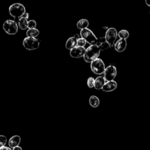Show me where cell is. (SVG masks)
Returning a JSON list of instances; mask_svg holds the SVG:
<instances>
[{
  "label": "cell",
  "mask_w": 150,
  "mask_h": 150,
  "mask_svg": "<svg viewBox=\"0 0 150 150\" xmlns=\"http://www.w3.org/2000/svg\"><path fill=\"white\" fill-rule=\"evenodd\" d=\"M6 143V138L5 135H0V148L4 146Z\"/></svg>",
  "instance_id": "cb8c5ba5"
},
{
  "label": "cell",
  "mask_w": 150,
  "mask_h": 150,
  "mask_svg": "<svg viewBox=\"0 0 150 150\" xmlns=\"http://www.w3.org/2000/svg\"><path fill=\"white\" fill-rule=\"evenodd\" d=\"M89 25V22L88 20L86 19H81L79 20L77 23V27L79 29H83L87 28V27Z\"/></svg>",
  "instance_id": "e0dca14e"
},
{
  "label": "cell",
  "mask_w": 150,
  "mask_h": 150,
  "mask_svg": "<svg viewBox=\"0 0 150 150\" xmlns=\"http://www.w3.org/2000/svg\"><path fill=\"white\" fill-rule=\"evenodd\" d=\"M105 80L104 77H103L102 76L97 77L95 79L94 87L96 90L102 89V88H103V86L105 84Z\"/></svg>",
  "instance_id": "2e32d148"
},
{
  "label": "cell",
  "mask_w": 150,
  "mask_h": 150,
  "mask_svg": "<svg viewBox=\"0 0 150 150\" xmlns=\"http://www.w3.org/2000/svg\"><path fill=\"white\" fill-rule=\"evenodd\" d=\"M86 52V49L83 47L76 46L70 50V55L73 58H80L83 57Z\"/></svg>",
  "instance_id": "9c48e42d"
},
{
  "label": "cell",
  "mask_w": 150,
  "mask_h": 150,
  "mask_svg": "<svg viewBox=\"0 0 150 150\" xmlns=\"http://www.w3.org/2000/svg\"><path fill=\"white\" fill-rule=\"evenodd\" d=\"M149 14H150V12H149Z\"/></svg>",
  "instance_id": "83f0119b"
},
{
  "label": "cell",
  "mask_w": 150,
  "mask_h": 150,
  "mask_svg": "<svg viewBox=\"0 0 150 150\" xmlns=\"http://www.w3.org/2000/svg\"><path fill=\"white\" fill-rule=\"evenodd\" d=\"M9 12L11 16L14 18L15 22L18 24L19 19L25 15L26 9L25 6L20 3H15L9 8Z\"/></svg>",
  "instance_id": "6da1fadb"
},
{
  "label": "cell",
  "mask_w": 150,
  "mask_h": 150,
  "mask_svg": "<svg viewBox=\"0 0 150 150\" xmlns=\"http://www.w3.org/2000/svg\"><path fill=\"white\" fill-rule=\"evenodd\" d=\"M36 22L35 20H30L28 21V29L36 28Z\"/></svg>",
  "instance_id": "603a6c76"
},
{
  "label": "cell",
  "mask_w": 150,
  "mask_h": 150,
  "mask_svg": "<svg viewBox=\"0 0 150 150\" xmlns=\"http://www.w3.org/2000/svg\"><path fill=\"white\" fill-rule=\"evenodd\" d=\"M86 41L84 39L82 38H79L77 39V46H79V47H84L85 45H86Z\"/></svg>",
  "instance_id": "44dd1931"
},
{
  "label": "cell",
  "mask_w": 150,
  "mask_h": 150,
  "mask_svg": "<svg viewBox=\"0 0 150 150\" xmlns=\"http://www.w3.org/2000/svg\"><path fill=\"white\" fill-rule=\"evenodd\" d=\"M145 4H146L148 6H150V0H145Z\"/></svg>",
  "instance_id": "4316f807"
},
{
  "label": "cell",
  "mask_w": 150,
  "mask_h": 150,
  "mask_svg": "<svg viewBox=\"0 0 150 150\" xmlns=\"http://www.w3.org/2000/svg\"><path fill=\"white\" fill-rule=\"evenodd\" d=\"M39 41L34 38L26 37L23 40L24 47L29 50H33L39 48Z\"/></svg>",
  "instance_id": "8992f818"
},
{
  "label": "cell",
  "mask_w": 150,
  "mask_h": 150,
  "mask_svg": "<svg viewBox=\"0 0 150 150\" xmlns=\"http://www.w3.org/2000/svg\"><path fill=\"white\" fill-rule=\"evenodd\" d=\"M92 71L96 74H101L104 73L105 64L101 59H97L93 61L90 64Z\"/></svg>",
  "instance_id": "5b68a950"
},
{
  "label": "cell",
  "mask_w": 150,
  "mask_h": 150,
  "mask_svg": "<svg viewBox=\"0 0 150 150\" xmlns=\"http://www.w3.org/2000/svg\"><path fill=\"white\" fill-rule=\"evenodd\" d=\"M118 36L120 38V39H127L129 36V32L127 30H121L118 33Z\"/></svg>",
  "instance_id": "ffe728a7"
},
{
  "label": "cell",
  "mask_w": 150,
  "mask_h": 150,
  "mask_svg": "<svg viewBox=\"0 0 150 150\" xmlns=\"http://www.w3.org/2000/svg\"><path fill=\"white\" fill-rule=\"evenodd\" d=\"M100 53V50L96 45H90L86 49L84 60L86 62L91 63L94 60L98 59Z\"/></svg>",
  "instance_id": "7a4b0ae2"
},
{
  "label": "cell",
  "mask_w": 150,
  "mask_h": 150,
  "mask_svg": "<svg viewBox=\"0 0 150 150\" xmlns=\"http://www.w3.org/2000/svg\"><path fill=\"white\" fill-rule=\"evenodd\" d=\"M127 46V40L124 39H120L114 44L115 49L118 52H123L126 49Z\"/></svg>",
  "instance_id": "7c38bea8"
},
{
  "label": "cell",
  "mask_w": 150,
  "mask_h": 150,
  "mask_svg": "<svg viewBox=\"0 0 150 150\" xmlns=\"http://www.w3.org/2000/svg\"><path fill=\"white\" fill-rule=\"evenodd\" d=\"M28 18H29V13H26L25 15L21 17L18 22V25L20 29L22 30H25L28 28Z\"/></svg>",
  "instance_id": "5bb4252c"
},
{
  "label": "cell",
  "mask_w": 150,
  "mask_h": 150,
  "mask_svg": "<svg viewBox=\"0 0 150 150\" xmlns=\"http://www.w3.org/2000/svg\"><path fill=\"white\" fill-rule=\"evenodd\" d=\"M0 150H11V149L10 148H8L7 146H2L1 148H0Z\"/></svg>",
  "instance_id": "d4e9b609"
},
{
  "label": "cell",
  "mask_w": 150,
  "mask_h": 150,
  "mask_svg": "<svg viewBox=\"0 0 150 150\" xmlns=\"http://www.w3.org/2000/svg\"><path fill=\"white\" fill-rule=\"evenodd\" d=\"M104 74V79L106 81H112L117 75L116 67L113 65H109L105 68Z\"/></svg>",
  "instance_id": "52a82bcc"
},
{
  "label": "cell",
  "mask_w": 150,
  "mask_h": 150,
  "mask_svg": "<svg viewBox=\"0 0 150 150\" xmlns=\"http://www.w3.org/2000/svg\"><path fill=\"white\" fill-rule=\"evenodd\" d=\"M79 35L76 34L73 37L69 38L66 42V48L68 50H71L74 47L77 46V39H79Z\"/></svg>",
  "instance_id": "8fae6325"
},
{
  "label": "cell",
  "mask_w": 150,
  "mask_h": 150,
  "mask_svg": "<svg viewBox=\"0 0 150 150\" xmlns=\"http://www.w3.org/2000/svg\"><path fill=\"white\" fill-rule=\"evenodd\" d=\"M89 103L91 107L96 108L99 105L100 100L97 96H91L89 98Z\"/></svg>",
  "instance_id": "ac0fdd59"
},
{
  "label": "cell",
  "mask_w": 150,
  "mask_h": 150,
  "mask_svg": "<svg viewBox=\"0 0 150 150\" xmlns=\"http://www.w3.org/2000/svg\"><path fill=\"white\" fill-rule=\"evenodd\" d=\"M4 31L9 35H15L18 32V25L13 20H6L2 25Z\"/></svg>",
  "instance_id": "3957f363"
},
{
  "label": "cell",
  "mask_w": 150,
  "mask_h": 150,
  "mask_svg": "<svg viewBox=\"0 0 150 150\" xmlns=\"http://www.w3.org/2000/svg\"><path fill=\"white\" fill-rule=\"evenodd\" d=\"M94 81H95V79L93 77H89L87 81L88 87L89 88H93L94 86Z\"/></svg>",
  "instance_id": "7402d4cb"
},
{
  "label": "cell",
  "mask_w": 150,
  "mask_h": 150,
  "mask_svg": "<svg viewBox=\"0 0 150 150\" xmlns=\"http://www.w3.org/2000/svg\"><path fill=\"white\" fill-rule=\"evenodd\" d=\"M117 31L114 28H110L107 29L105 33V38L111 46L114 44L115 40L117 38Z\"/></svg>",
  "instance_id": "ba28073f"
},
{
  "label": "cell",
  "mask_w": 150,
  "mask_h": 150,
  "mask_svg": "<svg viewBox=\"0 0 150 150\" xmlns=\"http://www.w3.org/2000/svg\"><path fill=\"white\" fill-rule=\"evenodd\" d=\"M117 87V83L116 81L112 80L107 81L103 86L102 90L105 92H110L115 90Z\"/></svg>",
  "instance_id": "4fadbf2b"
},
{
  "label": "cell",
  "mask_w": 150,
  "mask_h": 150,
  "mask_svg": "<svg viewBox=\"0 0 150 150\" xmlns=\"http://www.w3.org/2000/svg\"><path fill=\"white\" fill-rule=\"evenodd\" d=\"M80 35L88 43L91 45H96L97 38L90 29L88 28L81 29L80 30Z\"/></svg>",
  "instance_id": "277c9868"
},
{
  "label": "cell",
  "mask_w": 150,
  "mask_h": 150,
  "mask_svg": "<svg viewBox=\"0 0 150 150\" xmlns=\"http://www.w3.org/2000/svg\"><path fill=\"white\" fill-rule=\"evenodd\" d=\"M96 45L99 48L100 51L105 50L111 47L110 45L107 42L105 37H100L97 38Z\"/></svg>",
  "instance_id": "30bf717a"
},
{
  "label": "cell",
  "mask_w": 150,
  "mask_h": 150,
  "mask_svg": "<svg viewBox=\"0 0 150 150\" xmlns=\"http://www.w3.org/2000/svg\"><path fill=\"white\" fill-rule=\"evenodd\" d=\"M21 142V137L19 135H13L9 140L8 145L11 148L18 146Z\"/></svg>",
  "instance_id": "9a60e30c"
},
{
  "label": "cell",
  "mask_w": 150,
  "mask_h": 150,
  "mask_svg": "<svg viewBox=\"0 0 150 150\" xmlns=\"http://www.w3.org/2000/svg\"><path fill=\"white\" fill-rule=\"evenodd\" d=\"M12 150H22V149L21 147L18 146H16V147L13 148L12 149Z\"/></svg>",
  "instance_id": "484cf974"
},
{
  "label": "cell",
  "mask_w": 150,
  "mask_h": 150,
  "mask_svg": "<svg viewBox=\"0 0 150 150\" xmlns=\"http://www.w3.org/2000/svg\"><path fill=\"white\" fill-rule=\"evenodd\" d=\"M39 35V31L38 29H29L26 31V36L29 38H35Z\"/></svg>",
  "instance_id": "d6986e66"
}]
</instances>
